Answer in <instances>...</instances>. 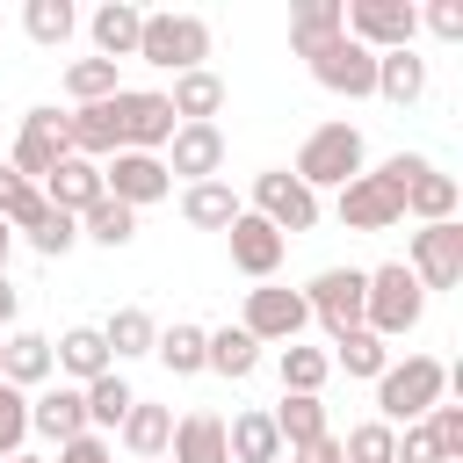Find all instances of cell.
I'll use <instances>...</instances> for the list:
<instances>
[{
  "label": "cell",
  "mask_w": 463,
  "mask_h": 463,
  "mask_svg": "<svg viewBox=\"0 0 463 463\" xmlns=\"http://www.w3.org/2000/svg\"><path fill=\"white\" fill-rule=\"evenodd\" d=\"M340 463H398V427H383V420H362V427H347V441H340Z\"/></svg>",
  "instance_id": "obj_40"
},
{
  "label": "cell",
  "mask_w": 463,
  "mask_h": 463,
  "mask_svg": "<svg viewBox=\"0 0 463 463\" xmlns=\"http://www.w3.org/2000/svg\"><path fill=\"white\" fill-rule=\"evenodd\" d=\"M239 326H246L260 347H268V340H282V347H289V340L311 326V311H304V289H275V282L246 289V318H239Z\"/></svg>",
  "instance_id": "obj_14"
},
{
  "label": "cell",
  "mask_w": 463,
  "mask_h": 463,
  "mask_svg": "<svg viewBox=\"0 0 463 463\" xmlns=\"http://www.w3.org/2000/svg\"><path fill=\"white\" fill-rule=\"evenodd\" d=\"M80 398H87V427L94 434H109V427H123V412L137 405V391L109 369V376H94V383H80Z\"/></svg>",
  "instance_id": "obj_34"
},
{
  "label": "cell",
  "mask_w": 463,
  "mask_h": 463,
  "mask_svg": "<svg viewBox=\"0 0 463 463\" xmlns=\"http://www.w3.org/2000/svg\"><path fill=\"white\" fill-rule=\"evenodd\" d=\"M94 58H109V65H123V58H137V29H145V14L130 7V0H109V7H94Z\"/></svg>",
  "instance_id": "obj_22"
},
{
  "label": "cell",
  "mask_w": 463,
  "mask_h": 463,
  "mask_svg": "<svg viewBox=\"0 0 463 463\" xmlns=\"http://www.w3.org/2000/svg\"><path fill=\"white\" fill-rule=\"evenodd\" d=\"M398 463H441V449H434V434H427V420H412V427L398 434Z\"/></svg>",
  "instance_id": "obj_45"
},
{
  "label": "cell",
  "mask_w": 463,
  "mask_h": 463,
  "mask_svg": "<svg viewBox=\"0 0 463 463\" xmlns=\"http://www.w3.org/2000/svg\"><path fill=\"white\" fill-rule=\"evenodd\" d=\"M304 311H311L333 340H340V333H354V326H362V268H326V275H311Z\"/></svg>",
  "instance_id": "obj_13"
},
{
  "label": "cell",
  "mask_w": 463,
  "mask_h": 463,
  "mask_svg": "<svg viewBox=\"0 0 463 463\" xmlns=\"http://www.w3.org/2000/svg\"><path fill=\"white\" fill-rule=\"evenodd\" d=\"M405 268H412L420 289H456L463 282V224L456 217L449 224H420L412 246H405Z\"/></svg>",
  "instance_id": "obj_10"
},
{
  "label": "cell",
  "mask_w": 463,
  "mask_h": 463,
  "mask_svg": "<svg viewBox=\"0 0 463 463\" xmlns=\"http://www.w3.org/2000/svg\"><path fill=\"white\" fill-rule=\"evenodd\" d=\"M22 441H29V391L0 383V456H22Z\"/></svg>",
  "instance_id": "obj_42"
},
{
  "label": "cell",
  "mask_w": 463,
  "mask_h": 463,
  "mask_svg": "<svg viewBox=\"0 0 463 463\" xmlns=\"http://www.w3.org/2000/svg\"><path fill=\"white\" fill-rule=\"evenodd\" d=\"M420 22H427V29L441 36V43H456V36H463V0H434V7L420 14Z\"/></svg>",
  "instance_id": "obj_46"
},
{
  "label": "cell",
  "mask_w": 463,
  "mask_h": 463,
  "mask_svg": "<svg viewBox=\"0 0 463 463\" xmlns=\"http://www.w3.org/2000/svg\"><path fill=\"white\" fill-rule=\"evenodd\" d=\"M58 159H65V116H58V109H29V116H22V130H14L7 166H14L29 188H43Z\"/></svg>",
  "instance_id": "obj_11"
},
{
  "label": "cell",
  "mask_w": 463,
  "mask_h": 463,
  "mask_svg": "<svg viewBox=\"0 0 463 463\" xmlns=\"http://www.w3.org/2000/svg\"><path fill=\"white\" fill-rule=\"evenodd\" d=\"M152 340H159V326H152V311H137V304L109 311V326H101L109 362H137V354H152Z\"/></svg>",
  "instance_id": "obj_30"
},
{
  "label": "cell",
  "mask_w": 463,
  "mask_h": 463,
  "mask_svg": "<svg viewBox=\"0 0 463 463\" xmlns=\"http://www.w3.org/2000/svg\"><path fill=\"white\" fill-rule=\"evenodd\" d=\"M166 109H174V123H217V109H224V80H217L210 65H195V72L174 80Z\"/></svg>",
  "instance_id": "obj_25"
},
{
  "label": "cell",
  "mask_w": 463,
  "mask_h": 463,
  "mask_svg": "<svg viewBox=\"0 0 463 463\" xmlns=\"http://www.w3.org/2000/svg\"><path fill=\"white\" fill-rule=\"evenodd\" d=\"M51 376H58V362H51V340H43V333H7V340H0V383L43 391Z\"/></svg>",
  "instance_id": "obj_19"
},
{
  "label": "cell",
  "mask_w": 463,
  "mask_h": 463,
  "mask_svg": "<svg viewBox=\"0 0 463 463\" xmlns=\"http://www.w3.org/2000/svg\"><path fill=\"white\" fill-rule=\"evenodd\" d=\"M166 174H181L188 188L195 181H217V166H224V130L217 123H174V137H166Z\"/></svg>",
  "instance_id": "obj_15"
},
{
  "label": "cell",
  "mask_w": 463,
  "mask_h": 463,
  "mask_svg": "<svg viewBox=\"0 0 463 463\" xmlns=\"http://www.w3.org/2000/svg\"><path fill=\"white\" fill-rule=\"evenodd\" d=\"M427 434H434L441 463H463V405H434L427 412Z\"/></svg>",
  "instance_id": "obj_43"
},
{
  "label": "cell",
  "mask_w": 463,
  "mask_h": 463,
  "mask_svg": "<svg viewBox=\"0 0 463 463\" xmlns=\"http://www.w3.org/2000/svg\"><path fill=\"white\" fill-rule=\"evenodd\" d=\"M333 36H340V0H297V7H289V51H297V58L326 51Z\"/></svg>",
  "instance_id": "obj_29"
},
{
  "label": "cell",
  "mask_w": 463,
  "mask_h": 463,
  "mask_svg": "<svg viewBox=\"0 0 463 463\" xmlns=\"http://www.w3.org/2000/svg\"><path fill=\"white\" fill-rule=\"evenodd\" d=\"M152 463H166V456H152Z\"/></svg>",
  "instance_id": "obj_50"
},
{
  "label": "cell",
  "mask_w": 463,
  "mask_h": 463,
  "mask_svg": "<svg viewBox=\"0 0 463 463\" xmlns=\"http://www.w3.org/2000/svg\"><path fill=\"white\" fill-rule=\"evenodd\" d=\"M101 188H109L123 210H145V203L174 195V174H166V159H159V152H116V159L101 166Z\"/></svg>",
  "instance_id": "obj_12"
},
{
  "label": "cell",
  "mask_w": 463,
  "mask_h": 463,
  "mask_svg": "<svg viewBox=\"0 0 463 463\" xmlns=\"http://www.w3.org/2000/svg\"><path fill=\"white\" fill-rule=\"evenodd\" d=\"M405 217H420V224H449L456 217V174H441L434 159L412 174V188H405Z\"/></svg>",
  "instance_id": "obj_27"
},
{
  "label": "cell",
  "mask_w": 463,
  "mask_h": 463,
  "mask_svg": "<svg viewBox=\"0 0 463 463\" xmlns=\"http://www.w3.org/2000/svg\"><path fill=\"white\" fill-rule=\"evenodd\" d=\"M51 362H58L72 383H94V376L116 369L109 347H101V326H72V333H58V340H51Z\"/></svg>",
  "instance_id": "obj_23"
},
{
  "label": "cell",
  "mask_w": 463,
  "mask_h": 463,
  "mask_svg": "<svg viewBox=\"0 0 463 463\" xmlns=\"http://www.w3.org/2000/svg\"><path fill=\"white\" fill-rule=\"evenodd\" d=\"M239 210H246V203H239L224 181H195V188H181V217H188L195 232H224Z\"/></svg>",
  "instance_id": "obj_31"
},
{
  "label": "cell",
  "mask_w": 463,
  "mask_h": 463,
  "mask_svg": "<svg viewBox=\"0 0 463 463\" xmlns=\"http://www.w3.org/2000/svg\"><path fill=\"white\" fill-rule=\"evenodd\" d=\"M311 195L318 188H347L354 174H362V130L354 123H318L304 145H297V166H289Z\"/></svg>",
  "instance_id": "obj_4"
},
{
  "label": "cell",
  "mask_w": 463,
  "mask_h": 463,
  "mask_svg": "<svg viewBox=\"0 0 463 463\" xmlns=\"http://www.w3.org/2000/svg\"><path fill=\"white\" fill-rule=\"evenodd\" d=\"M14 311H22V297H14V282L0 275V326H14Z\"/></svg>",
  "instance_id": "obj_47"
},
{
  "label": "cell",
  "mask_w": 463,
  "mask_h": 463,
  "mask_svg": "<svg viewBox=\"0 0 463 463\" xmlns=\"http://www.w3.org/2000/svg\"><path fill=\"white\" fill-rule=\"evenodd\" d=\"M137 58L145 65H159V72H195L203 58H210V22L203 14H145V29H137Z\"/></svg>",
  "instance_id": "obj_5"
},
{
  "label": "cell",
  "mask_w": 463,
  "mask_h": 463,
  "mask_svg": "<svg viewBox=\"0 0 463 463\" xmlns=\"http://www.w3.org/2000/svg\"><path fill=\"white\" fill-rule=\"evenodd\" d=\"M109 109H116V152H166V137H174V109H166V94L123 87Z\"/></svg>",
  "instance_id": "obj_8"
},
{
  "label": "cell",
  "mask_w": 463,
  "mask_h": 463,
  "mask_svg": "<svg viewBox=\"0 0 463 463\" xmlns=\"http://www.w3.org/2000/svg\"><path fill=\"white\" fill-rule=\"evenodd\" d=\"M29 434H43V441L87 434V398H80V383H43V391L29 398Z\"/></svg>",
  "instance_id": "obj_17"
},
{
  "label": "cell",
  "mask_w": 463,
  "mask_h": 463,
  "mask_svg": "<svg viewBox=\"0 0 463 463\" xmlns=\"http://www.w3.org/2000/svg\"><path fill=\"white\" fill-rule=\"evenodd\" d=\"M376 94L398 101V109L420 101V94H427V58H412V51H383V58H376Z\"/></svg>",
  "instance_id": "obj_32"
},
{
  "label": "cell",
  "mask_w": 463,
  "mask_h": 463,
  "mask_svg": "<svg viewBox=\"0 0 463 463\" xmlns=\"http://www.w3.org/2000/svg\"><path fill=\"white\" fill-rule=\"evenodd\" d=\"M65 94H72V109H87V101L123 94V80H116V65H109V58H72V65H65Z\"/></svg>",
  "instance_id": "obj_37"
},
{
  "label": "cell",
  "mask_w": 463,
  "mask_h": 463,
  "mask_svg": "<svg viewBox=\"0 0 463 463\" xmlns=\"http://www.w3.org/2000/svg\"><path fill=\"white\" fill-rule=\"evenodd\" d=\"M58 463H116V449H109V434H72V441H58Z\"/></svg>",
  "instance_id": "obj_44"
},
{
  "label": "cell",
  "mask_w": 463,
  "mask_h": 463,
  "mask_svg": "<svg viewBox=\"0 0 463 463\" xmlns=\"http://www.w3.org/2000/svg\"><path fill=\"white\" fill-rule=\"evenodd\" d=\"M304 65H311V80H318L326 94H347V101H369V94H376V51H362L347 29H340L326 51H311Z\"/></svg>",
  "instance_id": "obj_7"
},
{
  "label": "cell",
  "mask_w": 463,
  "mask_h": 463,
  "mask_svg": "<svg viewBox=\"0 0 463 463\" xmlns=\"http://www.w3.org/2000/svg\"><path fill=\"white\" fill-rule=\"evenodd\" d=\"M441 391H449V369L434 354H405V362H391L376 376V420L383 427H398V420L412 427V420H427L441 405Z\"/></svg>",
  "instance_id": "obj_3"
},
{
  "label": "cell",
  "mask_w": 463,
  "mask_h": 463,
  "mask_svg": "<svg viewBox=\"0 0 463 463\" xmlns=\"http://www.w3.org/2000/svg\"><path fill=\"white\" fill-rule=\"evenodd\" d=\"M203 369H217L224 383H239V376L260 369V340L246 326H217V333H203Z\"/></svg>",
  "instance_id": "obj_24"
},
{
  "label": "cell",
  "mask_w": 463,
  "mask_h": 463,
  "mask_svg": "<svg viewBox=\"0 0 463 463\" xmlns=\"http://www.w3.org/2000/svg\"><path fill=\"white\" fill-rule=\"evenodd\" d=\"M224 456L232 463H282V434H275V420L253 405V412H232L224 420Z\"/></svg>",
  "instance_id": "obj_20"
},
{
  "label": "cell",
  "mask_w": 463,
  "mask_h": 463,
  "mask_svg": "<svg viewBox=\"0 0 463 463\" xmlns=\"http://www.w3.org/2000/svg\"><path fill=\"white\" fill-rule=\"evenodd\" d=\"M420 166H427V152H391L376 174L362 166V174L340 188V203H333L340 224H347V232H391V224L405 217V188H412Z\"/></svg>",
  "instance_id": "obj_1"
},
{
  "label": "cell",
  "mask_w": 463,
  "mask_h": 463,
  "mask_svg": "<svg viewBox=\"0 0 463 463\" xmlns=\"http://www.w3.org/2000/svg\"><path fill=\"white\" fill-rule=\"evenodd\" d=\"M0 463H43V456H0Z\"/></svg>",
  "instance_id": "obj_49"
},
{
  "label": "cell",
  "mask_w": 463,
  "mask_h": 463,
  "mask_svg": "<svg viewBox=\"0 0 463 463\" xmlns=\"http://www.w3.org/2000/svg\"><path fill=\"white\" fill-rule=\"evenodd\" d=\"M326 376H333V354L326 347H282V391H297V398H318L326 391Z\"/></svg>",
  "instance_id": "obj_35"
},
{
  "label": "cell",
  "mask_w": 463,
  "mask_h": 463,
  "mask_svg": "<svg viewBox=\"0 0 463 463\" xmlns=\"http://www.w3.org/2000/svg\"><path fill=\"white\" fill-rule=\"evenodd\" d=\"M333 369H347V376H369V383H376V376L391 369V340H376L369 326H354V333H340V340H333Z\"/></svg>",
  "instance_id": "obj_33"
},
{
  "label": "cell",
  "mask_w": 463,
  "mask_h": 463,
  "mask_svg": "<svg viewBox=\"0 0 463 463\" xmlns=\"http://www.w3.org/2000/svg\"><path fill=\"white\" fill-rule=\"evenodd\" d=\"M340 29L362 43V51H412V29H420V7L412 0H340Z\"/></svg>",
  "instance_id": "obj_6"
},
{
  "label": "cell",
  "mask_w": 463,
  "mask_h": 463,
  "mask_svg": "<svg viewBox=\"0 0 463 463\" xmlns=\"http://www.w3.org/2000/svg\"><path fill=\"white\" fill-rule=\"evenodd\" d=\"M224 239H232V268L253 275V282H268V275L282 268V246H289V239H282L268 217H253V210H239V217L224 224Z\"/></svg>",
  "instance_id": "obj_16"
},
{
  "label": "cell",
  "mask_w": 463,
  "mask_h": 463,
  "mask_svg": "<svg viewBox=\"0 0 463 463\" xmlns=\"http://www.w3.org/2000/svg\"><path fill=\"white\" fill-rule=\"evenodd\" d=\"M123 449L137 456V463H152V456H166V441H174V412L166 405H152V398H137L130 412H123Z\"/></svg>",
  "instance_id": "obj_26"
},
{
  "label": "cell",
  "mask_w": 463,
  "mask_h": 463,
  "mask_svg": "<svg viewBox=\"0 0 463 463\" xmlns=\"http://www.w3.org/2000/svg\"><path fill=\"white\" fill-rule=\"evenodd\" d=\"M22 29H29V43L58 51V43L80 29V14H72V0H29V7H22Z\"/></svg>",
  "instance_id": "obj_36"
},
{
  "label": "cell",
  "mask_w": 463,
  "mask_h": 463,
  "mask_svg": "<svg viewBox=\"0 0 463 463\" xmlns=\"http://www.w3.org/2000/svg\"><path fill=\"white\" fill-rule=\"evenodd\" d=\"M152 354L174 369V376H195L203 369V326H188V318H174L159 340H152Z\"/></svg>",
  "instance_id": "obj_39"
},
{
  "label": "cell",
  "mask_w": 463,
  "mask_h": 463,
  "mask_svg": "<svg viewBox=\"0 0 463 463\" xmlns=\"http://www.w3.org/2000/svg\"><path fill=\"white\" fill-rule=\"evenodd\" d=\"M22 239H29L43 260H58V253H72V246H80V217H65V210H43V217H36Z\"/></svg>",
  "instance_id": "obj_41"
},
{
  "label": "cell",
  "mask_w": 463,
  "mask_h": 463,
  "mask_svg": "<svg viewBox=\"0 0 463 463\" xmlns=\"http://www.w3.org/2000/svg\"><path fill=\"white\" fill-rule=\"evenodd\" d=\"M420 318H427V289L412 282L405 260H383V268L362 275V326H369L376 340H398V333H412Z\"/></svg>",
  "instance_id": "obj_2"
},
{
  "label": "cell",
  "mask_w": 463,
  "mask_h": 463,
  "mask_svg": "<svg viewBox=\"0 0 463 463\" xmlns=\"http://www.w3.org/2000/svg\"><path fill=\"white\" fill-rule=\"evenodd\" d=\"M253 217H268V224L289 239V232H311V224H318V195H311L289 166H268V174H253Z\"/></svg>",
  "instance_id": "obj_9"
},
{
  "label": "cell",
  "mask_w": 463,
  "mask_h": 463,
  "mask_svg": "<svg viewBox=\"0 0 463 463\" xmlns=\"http://www.w3.org/2000/svg\"><path fill=\"white\" fill-rule=\"evenodd\" d=\"M166 463H232L224 456V420L217 412H181L174 441H166Z\"/></svg>",
  "instance_id": "obj_21"
},
{
  "label": "cell",
  "mask_w": 463,
  "mask_h": 463,
  "mask_svg": "<svg viewBox=\"0 0 463 463\" xmlns=\"http://www.w3.org/2000/svg\"><path fill=\"white\" fill-rule=\"evenodd\" d=\"M80 239H94V246H130V239H137V210H123L116 195H101V203L80 217Z\"/></svg>",
  "instance_id": "obj_38"
},
{
  "label": "cell",
  "mask_w": 463,
  "mask_h": 463,
  "mask_svg": "<svg viewBox=\"0 0 463 463\" xmlns=\"http://www.w3.org/2000/svg\"><path fill=\"white\" fill-rule=\"evenodd\" d=\"M268 420H275V434H282V449H289V456L333 434V427H326V405H318V398H297V391H282V405H275Z\"/></svg>",
  "instance_id": "obj_28"
},
{
  "label": "cell",
  "mask_w": 463,
  "mask_h": 463,
  "mask_svg": "<svg viewBox=\"0 0 463 463\" xmlns=\"http://www.w3.org/2000/svg\"><path fill=\"white\" fill-rule=\"evenodd\" d=\"M101 195H109V188H101V166H94V159H72V152H65V159L51 166V181H43V203L65 210V217H87Z\"/></svg>",
  "instance_id": "obj_18"
},
{
  "label": "cell",
  "mask_w": 463,
  "mask_h": 463,
  "mask_svg": "<svg viewBox=\"0 0 463 463\" xmlns=\"http://www.w3.org/2000/svg\"><path fill=\"white\" fill-rule=\"evenodd\" d=\"M7 253H14V232L0 224V275H7Z\"/></svg>",
  "instance_id": "obj_48"
}]
</instances>
